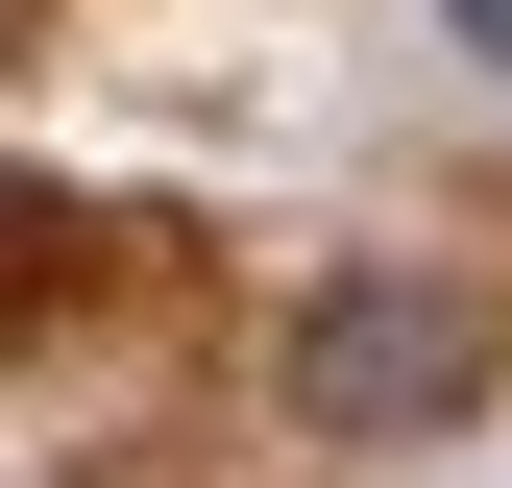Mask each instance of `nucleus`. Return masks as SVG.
I'll use <instances>...</instances> for the list:
<instances>
[{"label": "nucleus", "mask_w": 512, "mask_h": 488, "mask_svg": "<svg viewBox=\"0 0 512 488\" xmlns=\"http://www.w3.org/2000/svg\"><path fill=\"white\" fill-rule=\"evenodd\" d=\"M464 391H488V318L439 269H317L293 293V415L317 440H439Z\"/></svg>", "instance_id": "nucleus-1"}, {"label": "nucleus", "mask_w": 512, "mask_h": 488, "mask_svg": "<svg viewBox=\"0 0 512 488\" xmlns=\"http://www.w3.org/2000/svg\"><path fill=\"white\" fill-rule=\"evenodd\" d=\"M439 25H464V49H488V74H512V0H439Z\"/></svg>", "instance_id": "nucleus-2"}]
</instances>
